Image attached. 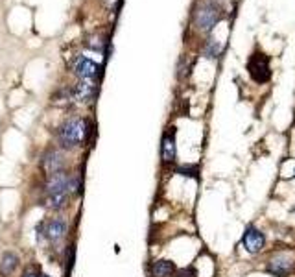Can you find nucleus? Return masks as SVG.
<instances>
[{"label": "nucleus", "instance_id": "10", "mask_svg": "<svg viewBox=\"0 0 295 277\" xmlns=\"http://www.w3.org/2000/svg\"><path fill=\"white\" fill-rule=\"evenodd\" d=\"M70 92H72V100H76V102H90L96 94L94 80H79L70 89Z\"/></svg>", "mask_w": 295, "mask_h": 277}, {"label": "nucleus", "instance_id": "16", "mask_svg": "<svg viewBox=\"0 0 295 277\" xmlns=\"http://www.w3.org/2000/svg\"><path fill=\"white\" fill-rule=\"evenodd\" d=\"M74 260H76V246H74V244H70V246H68V250H66V259H65V262H66L65 276L66 277L70 276V272H72Z\"/></svg>", "mask_w": 295, "mask_h": 277}, {"label": "nucleus", "instance_id": "20", "mask_svg": "<svg viewBox=\"0 0 295 277\" xmlns=\"http://www.w3.org/2000/svg\"><path fill=\"white\" fill-rule=\"evenodd\" d=\"M22 277H39V272L35 268H28V270L22 274Z\"/></svg>", "mask_w": 295, "mask_h": 277}, {"label": "nucleus", "instance_id": "4", "mask_svg": "<svg viewBox=\"0 0 295 277\" xmlns=\"http://www.w3.org/2000/svg\"><path fill=\"white\" fill-rule=\"evenodd\" d=\"M194 20H196V26L201 32H211L220 20V8L214 2H205V4H201L198 8Z\"/></svg>", "mask_w": 295, "mask_h": 277}, {"label": "nucleus", "instance_id": "1", "mask_svg": "<svg viewBox=\"0 0 295 277\" xmlns=\"http://www.w3.org/2000/svg\"><path fill=\"white\" fill-rule=\"evenodd\" d=\"M90 128L89 122L79 116H72V118H66L57 130H55V137L65 150H72L76 146H81L87 140Z\"/></svg>", "mask_w": 295, "mask_h": 277}, {"label": "nucleus", "instance_id": "14", "mask_svg": "<svg viewBox=\"0 0 295 277\" xmlns=\"http://www.w3.org/2000/svg\"><path fill=\"white\" fill-rule=\"evenodd\" d=\"M68 198H70L68 194H48V196L42 198V205L50 211H61L66 207Z\"/></svg>", "mask_w": 295, "mask_h": 277}, {"label": "nucleus", "instance_id": "12", "mask_svg": "<svg viewBox=\"0 0 295 277\" xmlns=\"http://www.w3.org/2000/svg\"><path fill=\"white\" fill-rule=\"evenodd\" d=\"M20 264V259L15 252H4L0 257V277H9Z\"/></svg>", "mask_w": 295, "mask_h": 277}, {"label": "nucleus", "instance_id": "21", "mask_svg": "<svg viewBox=\"0 0 295 277\" xmlns=\"http://www.w3.org/2000/svg\"><path fill=\"white\" fill-rule=\"evenodd\" d=\"M39 277H50V276H46V274H39Z\"/></svg>", "mask_w": 295, "mask_h": 277}, {"label": "nucleus", "instance_id": "15", "mask_svg": "<svg viewBox=\"0 0 295 277\" xmlns=\"http://www.w3.org/2000/svg\"><path fill=\"white\" fill-rule=\"evenodd\" d=\"M220 52H222V44H220L218 41H214V39H209L205 44V48H203L205 58H209V60H216L218 56H220Z\"/></svg>", "mask_w": 295, "mask_h": 277}, {"label": "nucleus", "instance_id": "19", "mask_svg": "<svg viewBox=\"0 0 295 277\" xmlns=\"http://www.w3.org/2000/svg\"><path fill=\"white\" fill-rule=\"evenodd\" d=\"M177 277H198V272L194 270L192 266H188V268H183V270L177 272Z\"/></svg>", "mask_w": 295, "mask_h": 277}, {"label": "nucleus", "instance_id": "5", "mask_svg": "<svg viewBox=\"0 0 295 277\" xmlns=\"http://www.w3.org/2000/svg\"><path fill=\"white\" fill-rule=\"evenodd\" d=\"M247 68H249L251 78H253L255 82H259V84H266V82L271 78L270 60H268L264 54L251 56V60H249V63H247Z\"/></svg>", "mask_w": 295, "mask_h": 277}, {"label": "nucleus", "instance_id": "2", "mask_svg": "<svg viewBox=\"0 0 295 277\" xmlns=\"http://www.w3.org/2000/svg\"><path fill=\"white\" fill-rule=\"evenodd\" d=\"M37 231V240H42L46 238L48 242H59L63 240L68 233V224H66L65 218H50L46 222H41L35 228Z\"/></svg>", "mask_w": 295, "mask_h": 277}, {"label": "nucleus", "instance_id": "6", "mask_svg": "<svg viewBox=\"0 0 295 277\" xmlns=\"http://www.w3.org/2000/svg\"><path fill=\"white\" fill-rule=\"evenodd\" d=\"M48 194H68L70 196V174L61 170L57 174L48 176L44 183V196Z\"/></svg>", "mask_w": 295, "mask_h": 277}, {"label": "nucleus", "instance_id": "13", "mask_svg": "<svg viewBox=\"0 0 295 277\" xmlns=\"http://www.w3.org/2000/svg\"><path fill=\"white\" fill-rule=\"evenodd\" d=\"M151 277H172L175 274V264L168 259H159L150 266Z\"/></svg>", "mask_w": 295, "mask_h": 277}, {"label": "nucleus", "instance_id": "3", "mask_svg": "<svg viewBox=\"0 0 295 277\" xmlns=\"http://www.w3.org/2000/svg\"><path fill=\"white\" fill-rule=\"evenodd\" d=\"M39 166H41L42 174L46 178L65 170V156H63V152L59 148H55V146L44 150V154L41 156V161H39Z\"/></svg>", "mask_w": 295, "mask_h": 277}, {"label": "nucleus", "instance_id": "11", "mask_svg": "<svg viewBox=\"0 0 295 277\" xmlns=\"http://www.w3.org/2000/svg\"><path fill=\"white\" fill-rule=\"evenodd\" d=\"M175 156H177V152H175V132L174 128H170L161 140V161H163V164H172L175 163Z\"/></svg>", "mask_w": 295, "mask_h": 277}, {"label": "nucleus", "instance_id": "7", "mask_svg": "<svg viewBox=\"0 0 295 277\" xmlns=\"http://www.w3.org/2000/svg\"><path fill=\"white\" fill-rule=\"evenodd\" d=\"M72 70L79 80H94L98 74H100L102 68H100V65H96L92 60H89V58L78 56V58L72 61Z\"/></svg>", "mask_w": 295, "mask_h": 277}, {"label": "nucleus", "instance_id": "18", "mask_svg": "<svg viewBox=\"0 0 295 277\" xmlns=\"http://www.w3.org/2000/svg\"><path fill=\"white\" fill-rule=\"evenodd\" d=\"M177 174H181V176H188V178H196V180H198V166H190V164H188V166H179V168H177Z\"/></svg>", "mask_w": 295, "mask_h": 277}, {"label": "nucleus", "instance_id": "9", "mask_svg": "<svg viewBox=\"0 0 295 277\" xmlns=\"http://www.w3.org/2000/svg\"><path fill=\"white\" fill-rule=\"evenodd\" d=\"M292 268H294V259L290 255H286V253L275 255L273 259H270V262L266 266V270L270 272V274L279 277H286L292 272Z\"/></svg>", "mask_w": 295, "mask_h": 277}, {"label": "nucleus", "instance_id": "17", "mask_svg": "<svg viewBox=\"0 0 295 277\" xmlns=\"http://www.w3.org/2000/svg\"><path fill=\"white\" fill-rule=\"evenodd\" d=\"M87 46H89L90 50H94V52H103V48H105V41L100 39V37H94V39H90V41L87 42Z\"/></svg>", "mask_w": 295, "mask_h": 277}, {"label": "nucleus", "instance_id": "8", "mask_svg": "<svg viewBox=\"0 0 295 277\" xmlns=\"http://www.w3.org/2000/svg\"><path fill=\"white\" fill-rule=\"evenodd\" d=\"M242 244H244V248L247 250V253L257 255V253H260L262 250H264L266 236L260 229H257L255 226H249V228L246 229V233H244Z\"/></svg>", "mask_w": 295, "mask_h": 277}]
</instances>
